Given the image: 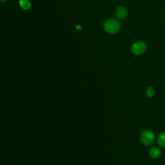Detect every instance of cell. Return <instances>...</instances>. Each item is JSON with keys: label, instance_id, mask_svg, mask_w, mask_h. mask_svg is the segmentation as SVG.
<instances>
[{"label": "cell", "instance_id": "3957f363", "mask_svg": "<svg viewBox=\"0 0 165 165\" xmlns=\"http://www.w3.org/2000/svg\"><path fill=\"white\" fill-rule=\"evenodd\" d=\"M147 46L146 43L143 41H138L135 43L132 47V52L136 56H141L146 52Z\"/></svg>", "mask_w": 165, "mask_h": 165}, {"label": "cell", "instance_id": "7a4b0ae2", "mask_svg": "<svg viewBox=\"0 0 165 165\" xmlns=\"http://www.w3.org/2000/svg\"><path fill=\"white\" fill-rule=\"evenodd\" d=\"M155 135L150 130H144L141 134L140 139L141 143L145 146H149L151 145L154 141Z\"/></svg>", "mask_w": 165, "mask_h": 165}, {"label": "cell", "instance_id": "277c9868", "mask_svg": "<svg viewBox=\"0 0 165 165\" xmlns=\"http://www.w3.org/2000/svg\"><path fill=\"white\" fill-rule=\"evenodd\" d=\"M128 14L127 9L124 7H120L116 10V16L119 19H124Z\"/></svg>", "mask_w": 165, "mask_h": 165}, {"label": "cell", "instance_id": "8992f818", "mask_svg": "<svg viewBox=\"0 0 165 165\" xmlns=\"http://www.w3.org/2000/svg\"><path fill=\"white\" fill-rule=\"evenodd\" d=\"M157 143L160 147H165V132H163L159 135L157 138Z\"/></svg>", "mask_w": 165, "mask_h": 165}, {"label": "cell", "instance_id": "ba28073f", "mask_svg": "<svg viewBox=\"0 0 165 165\" xmlns=\"http://www.w3.org/2000/svg\"><path fill=\"white\" fill-rule=\"evenodd\" d=\"M147 94L148 98H152V97H153L154 94L153 88H152V87H148L147 90Z\"/></svg>", "mask_w": 165, "mask_h": 165}, {"label": "cell", "instance_id": "5b68a950", "mask_svg": "<svg viewBox=\"0 0 165 165\" xmlns=\"http://www.w3.org/2000/svg\"><path fill=\"white\" fill-rule=\"evenodd\" d=\"M149 154L152 159H157L161 156V151L157 147H152L150 150Z\"/></svg>", "mask_w": 165, "mask_h": 165}, {"label": "cell", "instance_id": "9c48e42d", "mask_svg": "<svg viewBox=\"0 0 165 165\" xmlns=\"http://www.w3.org/2000/svg\"><path fill=\"white\" fill-rule=\"evenodd\" d=\"M76 28H77V29H81V27L80 25H78V26H77V27H76Z\"/></svg>", "mask_w": 165, "mask_h": 165}, {"label": "cell", "instance_id": "52a82bcc", "mask_svg": "<svg viewBox=\"0 0 165 165\" xmlns=\"http://www.w3.org/2000/svg\"><path fill=\"white\" fill-rule=\"evenodd\" d=\"M19 5L25 10H28L31 7V3L29 2V0H20Z\"/></svg>", "mask_w": 165, "mask_h": 165}, {"label": "cell", "instance_id": "30bf717a", "mask_svg": "<svg viewBox=\"0 0 165 165\" xmlns=\"http://www.w3.org/2000/svg\"><path fill=\"white\" fill-rule=\"evenodd\" d=\"M5 1H6V0H1V2H5Z\"/></svg>", "mask_w": 165, "mask_h": 165}, {"label": "cell", "instance_id": "6da1fadb", "mask_svg": "<svg viewBox=\"0 0 165 165\" xmlns=\"http://www.w3.org/2000/svg\"><path fill=\"white\" fill-rule=\"evenodd\" d=\"M105 30L110 34L117 33L120 29V23L115 19H109L104 24Z\"/></svg>", "mask_w": 165, "mask_h": 165}]
</instances>
